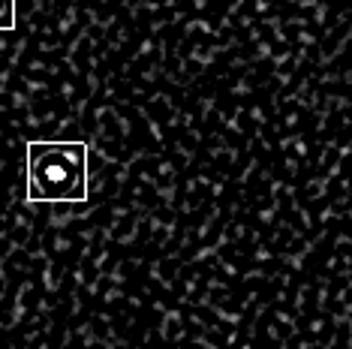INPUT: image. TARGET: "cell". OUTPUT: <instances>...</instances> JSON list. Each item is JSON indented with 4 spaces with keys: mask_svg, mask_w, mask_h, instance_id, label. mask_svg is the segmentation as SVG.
<instances>
[{
    "mask_svg": "<svg viewBox=\"0 0 352 349\" xmlns=\"http://www.w3.org/2000/svg\"><path fill=\"white\" fill-rule=\"evenodd\" d=\"M87 196L85 142H30L28 145V199L82 202Z\"/></svg>",
    "mask_w": 352,
    "mask_h": 349,
    "instance_id": "1",
    "label": "cell"
},
{
    "mask_svg": "<svg viewBox=\"0 0 352 349\" xmlns=\"http://www.w3.org/2000/svg\"><path fill=\"white\" fill-rule=\"evenodd\" d=\"M12 19H15V10H12V0H0V30L12 27Z\"/></svg>",
    "mask_w": 352,
    "mask_h": 349,
    "instance_id": "2",
    "label": "cell"
}]
</instances>
